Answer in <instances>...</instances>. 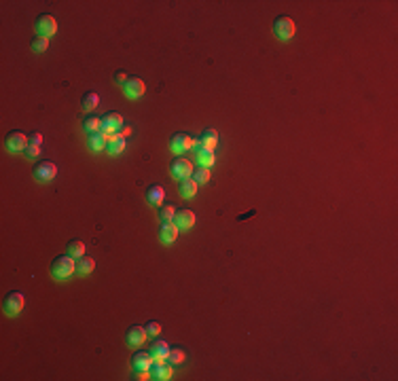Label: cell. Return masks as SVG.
<instances>
[{
  "label": "cell",
  "mask_w": 398,
  "mask_h": 381,
  "mask_svg": "<svg viewBox=\"0 0 398 381\" xmlns=\"http://www.w3.org/2000/svg\"><path fill=\"white\" fill-rule=\"evenodd\" d=\"M76 271V263L70 254H61V257H55L51 263V276L55 280H66Z\"/></svg>",
  "instance_id": "6da1fadb"
},
{
  "label": "cell",
  "mask_w": 398,
  "mask_h": 381,
  "mask_svg": "<svg viewBox=\"0 0 398 381\" xmlns=\"http://www.w3.org/2000/svg\"><path fill=\"white\" fill-rule=\"evenodd\" d=\"M274 32L280 40H290L297 32V26H295V19L288 17V15H280L274 22Z\"/></svg>",
  "instance_id": "7a4b0ae2"
},
{
  "label": "cell",
  "mask_w": 398,
  "mask_h": 381,
  "mask_svg": "<svg viewBox=\"0 0 398 381\" xmlns=\"http://www.w3.org/2000/svg\"><path fill=\"white\" fill-rule=\"evenodd\" d=\"M24 305H26V297L19 290H11L3 299V309L7 315H17L24 309Z\"/></svg>",
  "instance_id": "3957f363"
},
{
  "label": "cell",
  "mask_w": 398,
  "mask_h": 381,
  "mask_svg": "<svg viewBox=\"0 0 398 381\" xmlns=\"http://www.w3.org/2000/svg\"><path fill=\"white\" fill-rule=\"evenodd\" d=\"M199 140H195V138H191L188 134H184V132H176L172 138H170V151L174 153V155H182L184 151H188V149H193L195 144H197Z\"/></svg>",
  "instance_id": "277c9868"
},
{
  "label": "cell",
  "mask_w": 398,
  "mask_h": 381,
  "mask_svg": "<svg viewBox=\"0 0 398 381\" xmlns=\"http://www.w3.org/2000/svg\"><path fill=\"white\" fill-rule=\"evenodd\" d=\"M36 32H38V36H47V38L53 36L57 32V19L49 13L38 15L36 17Z\"/></svg>",
  "instance_id": "5b68a950"
},
{
  "label": "cell",
  "mask_w": 398,
  "mask_h": 381,
  "mask_svg": "<svg viewBox=\"0 0 398 381\" xmlns=\"http://www.w3.org/2000/svg\"><path fill=\"white\" fill-rule=\"evenodd\" d=\"M30 144V138L24 134V132H9L5 136V146L11 151V153H19V151H26V146Z\"/></svg>",
  "instance_id": "8992f818"
},
{
  "label": "cell",
  "mask_w": 398,
  "mask_h": 381,
  "mask_svg": "<svg viewBox=\"0 0 398 381\" xmlns=\"http://www.w3.org/2000/svg\"><path fill=\"white\" fill-rule=\"evenodd\" d=\"M55 176H57V165L53 161H47V159H43V161H38L34 165V178L36 180H40V182H51Z\"/></svg>",
  "instance_id": "52a82bcc"
},
{
  "label": "cell",
  "mask_w": 398,
  "mask_h": 381,
  "mask_svg": "<svg viewBox=\"0 0 398 381\" xmlns=\"http://www.w3.org/2000/svg\"><path fill=\"white\" fill-rule=\"evenodd\" d=\"M170 174H172L174 178H178V180L191 178V174H193V165H191L188 159L176 157V159H174V161L170 163Z\"/></svg>",
  "instance_id": "ba28073f"
},
{
  "label": "cell",
  "mask_w": 398,
  "mask_h": 381,
  "mask_svg": "<svg viewBox=\"0 0 398 381\" xmlns=\"http://www.w3.org/2000/svg\"><path fill=\"white\" fill-rule=\"evenodd\" d=\"M144 91H146V85H144V81H142V78H138V76H130V81L123 85L125 98H130V100L142 98V95H144Z\"/></svg>",
  "instance_id": "9c48e42d"
},
{
  "label": "cell",
  "mask_w": 398,
  "mask_h": 381,
  "mask_svg": "<svg viewBox=\"0 0 398 381\" xmlns=\"http://www.w3.org/2000/svg\"><path fill=\"white\" fill-rule=\"evenodd\" d=\"M146 337H149V332H146L144 326H130V328H127V332H125V343L130 347L132 345L138 347V345H142L146 341Z\"/></svg>",
  "instance_id": "30bf717a"
},
{
  "label": "cell",
  "mask_w": 398,
  "mask_h": 381,
  "mask_svg": "<svg viewBox=\"0 0 398 381\" xmlns=\"http://www.w3.org/2000/svg\"><path fill=\"white\" fill-rule=\"evenodd\" d=\"M123 127V117L119 113H106L102 117V134H117Z\"/></svg>",
  "instance_id": "8fae6325"
},
{
  "label": "cell",
  "mask_w": 398,
  "mask_h": 381,
  "mask_svg": "<svg viewBox=\"0 0 398 381\" xmlns=\"http://www.w3.org/2000/svg\"><path fill=\"white\" fill-rule=\"evenodd\" d=\"M149 371H151V379H157V381L172 379V367H170V364H165L163 360H155Z\"/></svg>",
  "instance_id": "7c38bea8"
},
{
  "label": "cell",
  "mask_w": 398,
  "mask_h": 381,
  "mask_svg": "<svg viewBox=\"0 0 398 381\" xmlns=\"http://www.w3.org/2000/svg\"><path fill=\"white\" fill-rule=\"evenodd\" d=\"M153 362H155V358L151 352H138L132 356V369L134 371H149L153 367Z\"/></svg>",
  "instance_id": "4fadbf2b"
},
{
  "label": "cell",
  "mask_w": 398,
  "mask_h": 381,
  "mask_svg": "<svg viewBox=\"0 0 398 381\" xmlns=\"http://www.w3.org/2000/svg\"><path fill=\"white\" fill-rule=\"evenodd\" d=\"M178 225L174 220H170V222H163L161 225V229H159V237H161V242L163 244H174L176 242V237H178Z\"/></svg>",
  "instance_id": "5bb4252c"
},
{
  "label": "cell",
  "mask_w": 398,
  "mask_h": 381,
  "mask_svg": "<svg viewBox=\"0 0 398 381\" xmlns=\"http://www.w3.org/2000/svg\"><path fill=\"white\" fill-rule=\"evenodd\" d=\"M106 136V151L110 155H119L125 151V138L121 134H104Z\"/></svg>",
  "instance_id": "9a60e30c"
},
{
  "label": "cell",
  "mask_w": 398,
  "mask_h": 381,
  "mask_svg": "<svg viewBox=\"0 0 398 381\" xmlns=\"http://www.w3.org/2000/svg\"><path fill=\"white\" fill-rule=\"evenodd\" d=\"M163 197H165V190L161 184H151L146 188V201L151 205H161L163 203Z\"/></svg>",
  "instance_id": "2e32d148"
},
{
  "label": "cell",
  "mask_w": 398,
  "mask_h": 381,
  "mask_svg": "<svg viewBox=\"0 0 398 381\" xmlns=\"http://www.w3.org/2000/svg\"><path fill=\"white\" fill-rule=\"evenodd\" d=\"M218 144V132L212 130V127H208V130H203L201 136H199V146H205V149H216Z\"/></svg>",
  "instance_id": "e0dca14e"
},
{
  "label": "cell",
  "mask_w": 398,
  "mask_h": 381,
  "mask_svg": "<svg viewBox=\"0 0 398 381\" xmlns=\"http://www.w3.org/2000/svg\"><path fill=\"white\" fill-rule=\"evenodd\" d=\"M174 222L178 225V229H191L195 225V214L191 210H180V212H176V216H174Z\"/></svg>",
  "instance_id": "ac0fdd59"
},
{
  "label": "cell",
  "mask_w": 398,
  "mask_h": 381,
  "mask_svg": "<svg viewBox=\"0 0 398 381\" xmlns=\"http://www.w3.org/2000/svg\"><path fill=\"white\" fill-rule=\"evenodd\" d=\"M87 146H89V151H93V153H98V151L106 149V136H104L102 132H91V134L87 136Z\"/></svg>",
  "instance_id": "d6986e66"
},
{
  "label": "cell",
  "mask_w": 398,
  "mask_h": 381,
  "mask_svg": "<svg viewBox=\"0 0 398 381\" xmlns=\"http://www.w3.org/2000/svg\"><path fill=\"white\" fill-rule=\"evenodd\" d=\"M178 193H180L184 199L195 197V193H197V182H195L193 178H182L180 184H178Z\"/></svg>",
  "instance_id": "ffe728a7"
},
{
  "label": "cell",
  "mask_w": 398,
  "mask_h": 381,
  "mask_svg": "<svg viewBox=\"0 0 398 381\" xmlns=\"http://www.w3.org/2000/svg\"><path fill=\"white\" fill-rule=\"evenodd\" d=\"M149 352L153 354V358L155 360H167V354H170V345L165 343V341H161V339H157L153 345H151V349Z\"/></svg>",
  "instance_id": "44dd1931"
},
{
  "label": "cell",
  "mask_w": 398,
  "mask_h": 381,
  "mask_svg": "<svg viewBox=\"0 0 398 381\" xmlns=\"http://www.w3.org/2000/svg\"><path fill=\"white\" fill-rule=\"evenodd\" d=\"M197 161H199V165H203V167H210V165L216 161L214 151H212V149H205V146H197Z\"/></svg>",
  "instance_id": "7402d4cb"
},
{
  "label": "cell",
  "mask_w": 398,
  "mask_h": 381,
  "mask_svg": "<svg viewBox=\"0 0 398 381\" xmlns=\"http://www.w3.org/2000/svg\"><path fill=\"white\" fill-rule=\"evenodd\" d=\"M98 104H100V95L93 93V91H87L83 95V100H81V106H83V110H87V113L93 108H98Z\"/></svg>",
  "instance_id": "603a6c76"
},
{
  "label": "cell",
  "mask_w": 398,
  "mask_h": 381,
  "mask_svg": "<svg viewBox=\"0 0 398 381\" xmlns=\"http://www.w3.org/2000/svg\"><path fill=\"white\" fill-rule=\"evenodd\" d=\"M174 216H176V205L174 203L159 205V218H161V222H170V220H174Z\"/></svg>",
  "instance_id": "cb8c5ba5"
},
{
  "label": "cell",
  "mask_w": 398,
  "mask_h": 381,
  "mask_svg": "<svg viewBox=\"0 0 398 381\" xmlns=\"http://www.w3.org/2000/svg\"><path fill=\"white\" fill-rule=\"evenodd\" d=\"M95 269V261L91 259V257H81L76 261V271L78 273H83V276H87V273H91Z\"/></svg>",
  "instance_id": "d4e9b609"
},
{
  "label": "cell",
  "mask_w": 398,
  "mask_h": 381,
  "mask_svg": "<svg viewBox=\"0 0 398 381\" xmlns=\"http://www.w3.org/2000/svg\"><path fill=\"white\" fill-rule=\"evenodd\" d=\"M210 176H212L210 167H203V165H199L197 170H193V174H191V178H193L197 184H205V182L210 180Z\"/></svg>",
  "instance_id": "484cf974"
},
{
  "label": "cell",
  "mask_w": 398,
  "mask_h": 381,
  "mask_svg": "<svg viewBox=\"0 0 398 381\" xmlns=\"http://www.w3.org/2000/svg\"><path fill=\"white\" fill-rule=\"evenodd\" d=\"M83 127L91 134V132H102V117H95V115H89L85 121H83Z\"/></svg>",
  "instance_id": "4316f807"
},
{
  "label": "cell",
  "mask_w": 398,
  "mask_h": 381,
  "mask_svg": "<svg viewBox=\"0 0 398 381\" xmlns=\"http://www.w3.org/2000/svg\"><path fill=\"white\" fill-rule=\"evenodd\" d=\"M68 254H70V257H74V259L85 257V244L81 240H72L68 244Z\"/></svg>",
  "instance_id": "83f0119b"
},
{
  "label": "cell",
  "mask_w": 398,
  "mask_h": 381,
  "mask_svg": "<svg viewBox=\"0 0 398 381\" xmlns=\"http://www.w3.org/2000/svg\"><path fill=\"white\" fill-rule=\"evenodd\" d=\"M167 360L170 364H182L186 360V354L182 352L180 347H170V354H167Z\"/></svg>",
  "instance_id": "f1b7e54d"
},
{
  "label": "cell",
  "mask_w": 398,
  "mask_h": 381,
  "mask_svg": "<svg viewBox=\"0 0 398 381\" xmlns=\"http://www.w3.org/2000/svg\"><path fill=\"white\" fill-rule=\"evenodd\" d=\"M47 49H49V38L47 36H36L34 40H32V51L34 53H43Z\"/></svg>",
  "instance_id": "f546056e"
},
{
  "label": "cell",
  "mask_w": 398,
  "mask_h": 381,
  "mask_svg": "<svg viewBox=\"0 0 398 381\" xmlns=\"http://www.w3.org/2000/svg\"><path fill=\"white\" fill-rule=\"evenodd\" d=\"M38 155H40V146L38 144H28L26 146V157L28 159H36Z\"/></svg>",
  "instance_id": "4dcf8cb0"
},
{
  "label": "cell",
  "mask_w": 398,
  "mask_h": 381,
  "mask_svg": "<svg viewBox=\"0 0 398 381\" xmlns=\"http://www.w3.org/2000/svg\"><path fill=\"white\" fill-rule=\"evenodd\" d=\"M113 78H115V83H117V85H121V87H123L127 81H130V76H127V72H125V70H117Z\"/></svg>",
  "instance_id": "1f68e13d"
},
{
  "label": "cell",
  "mask_w": 398,
  "mask_h": 381,
  "mask_svg": "<svg viewBox=\"0 0 398 381\" xmlns=\"http://www.w3.org/2000/svg\"><path fill=\"white\" fill-rule=\"evenodd\" d=\"M146 332H149V335H159V332H161V324H159V322H155V320H151L146 326Z\"/></svg>",
  "instance_id": "d6a6232c"
},
{
  "label": "cell",
  "mask_w": 398,
  "mask_h": 381,
  "mask_svg": "<svg viewBox=\"0 0 398 381\" xmlns=\"http://www.w3.org/2000/svg\"><path fill=\"white\" fill-rule=\"evenodd\" d=\"M40 142H43V136H40L38 132H34V134L30 136V144H38V146H40Z\"/></svg>",
  "instance_id": "836d02e7"
},
{
  "label": "cell",
  "mask_w": 398,
  "mask_h": 381,
  "mask_svg": "<svg viewBox=\"0 0 398 381\" xmlns=\"http://www.w3.org/2000/svg\"><path fill=\"white\" fill-rule=\"evenodd\" d=\"M149 377H151V371H136L134 379H149Z\"/></svg>",
  "instance_id": "e575fe53"
},
{
  "label": "cell",
  "mask_w": 398,
  "mask_h": 381,
  "mask_svg": "<svg viewBox=\"0 0 398 381\" xmlns=\"http://www.w3.org/2000/svg\"><path fill=\"white\" fill-rule=\"evenodd\" d=\"M132 134V130H130V127H121V136L125 138V136H130Z\"/></svg>",
  "instance_id": "d590c367"
}]
</instances>
